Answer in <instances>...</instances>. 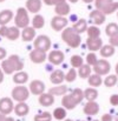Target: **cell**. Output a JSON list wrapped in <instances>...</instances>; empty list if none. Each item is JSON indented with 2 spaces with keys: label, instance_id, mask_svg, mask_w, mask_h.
<instances>
[{
  "label": "cell",
  "instance_id": "obj_1",
  "mask_svg": "<svg viewBox=\"0 0 118 121\" xmlns=\"http://www.w3.org/2000/svg\"><path fill=\"white\" fill-rule=\"evenodd\" d=\"M23 68H24V62L15 54L9 55L6 60L1 62V69L6 74H13V73L20 72Z\"/></svg>",
  "mask_w": 118,
  "mask_h": 121
},
{
  "label": "cell",
  "instance_id": "obj_2",
  "mask_svg": "<svg viewBox=\"0 0 118 121\" xmlns=\"http://www.w3.org/2000/svg\"><path fill=\"white\" fill-rule=\"evenodd\" d=\"M61 39L71 48H77V47H79L80 46V42H81L80 34H78L72 27H67V28H65L63 31Z\"/></svg>",
  "mask_w": 118,
  "mask_h": 121
},
{
  "label": "cell",
  "instance_id": "obj_3",
  "mask_svg": "<svg viewBox=\"0 0 118 121\" xmlns=\"http://www.w3.org/2000/svg\"><path fill=\"white\" fill-rule=\"evenodd\" d=\"M14 22H15V26L18 28H26L28 27V24H30V17H28V12L26 11V8L24 7H20L18 8L17 11V15L14 18Z\"/></svg>",
  "mask_w": 118,
  "mask_h": 121
},
{
  "label": "cell",
  "instance_id": "obj_4",
  "mask_svg": "<svg viewBox=\"0 0 118 121\" xmlns=\"http://www.w3.org/2000/svg\"><path fill=\"white\" fill-rule=\"evenodd\" d=\"M30 96V89L23 85L17 86L12 89V99L17 102H25Z\"/></svg>",
  "mask_w": 118,
  "mask_h": 121
},
{
  "label": "cell",
  "instance_id": "obj_5",
  "mask_svg": "<svg viewBox=\"0 0 118 121\" xmlns=\"http://www.w3.org/2000/svg\"><path fill=\"white\" fill-rule=\"evenodd\" d=\"M111 69V65L108 60L105 59H100L96 62V65L93 66V71H94V74H98V75H106L109 74Z\"/></svg>",
  "mask_w": 118,
  "mask_h": 121
},
{
  "label": "cell",
  "instance_id": "obj_6",
  "mask_svg": "<svg viewBox=\"0 0 118 121\" xmlns=\"http://www.w3.org/2000/svg\"><path fill=\"white\" fill-rule=\"evenodd\" d=\"M34 48L42 52H47L51 48V40L47 35H39L34 40Z\"/></svg>",
  "mask_w": 118,
  "mask_h": 121
},
{
  "label": "cell",
  "instance_id": "obj_7",
  "mask_svg": "<svg viewBox=\"0 0 118 121\" xmlns=\"http://www.w3.org/2000/svg\"><path fill=\"white\" fill-rule=\"evenodd\" d=\"M12 111H14L13 100L9 98L0 99V113L4 115H8L9 113H12Z\"/></svg>",
  "mask_w": 118,
  "mask_h": 121
},
{
  "label": "cell",
  "instance_id": "obj_8",
  "mask_svg": "<svg viewBox=\"0 0 118 121\" xmlns=\"http://www.w3.org/2000/svg\"><path fill=\"white\" fill-rule=\"evenodd\" d=\"M64 53L61 51H51L50 54L47 55V60L54 65V66H58V65H61L64 62Z\"/></svg>",
  "mask_w": 118,
  "mask_h": 121
},
{
  "label": "cell",
  "instance_id": "obj_9",
  "mask_svg": "<svg viewBox=\"0 0 118 121\" xmlns=\"http://www.w3.org/2000/svg\"><path fill=\"white\" fill-rule=\"evenodd\" d=\"M66 25H67V19L64 18V17L57 15V17L52 18V20H51V27H52L54 31H57V32L64 30V28L66 27Z\"/></svg>",
  "mask_w": 118,
  "mask_h": 121
},
{
  "label": "cell",
  "instance_id": "obj_10",
  "mask_svg": "<svg viewBox=\"0 0 118 121\" xmlns=\"http://www.w3.org/2000/svg\"><path fill=\"white\" fill-rule=\"evenodd\" d=\"M30 59L33 64H42L46 59H47V55H46V52H42L40 49H33L31 53H30Z\"/></svg>",
  "mask_w": 118,
  "mask_h": 121
},
{
  "label": "cell",
  "instance_id": "obj_11",
  "mask_svg": "<svg viewBox=\"0 0 118 121\" xmlns=\"http://www.w3.org/2000/svg\"><path fill=\"white\" fill-rule=\"evenodd\" d=\"M30 92L34 95H41L45 91V83L40 80H33L30 83Z\"/></svg>",
  "mask_w": 118,
  "mask_h": 121
},
{
  "label": "cell",
  "instance_id": "obj_12",
  "mask_svg": "<svg viewBox=\"0 0 118 121\" xmlns=\"http://www.w3.org/2000/svg\"><path fill=\"white\" fill-rule=\"evenodd\" d=\"M90 19L92 20L93 24L96 25H102L105 22V19H106V15L102 12V11H98V9H94L90 13Z\"/></svg>",
  "mask_w": 118,
  "mask_h": 121
},
{
  "label": "cell",
  "instance_id": "obj_13",
  "mask_svg": "<svg viewBox=\"0 0 118 121\" xmlns=\"http://www.w3.org/2000/svg\"><path fill=\"white\" fill-rule=\"evenodd\" d=\"M83 111L86 115H96L99 112V105L96 101H87Z\"/></svg>",
  "mask_w": 118,
  "mask_h": 121
},
{
  "label": "cell",
  "instance_id": "obj_14",
  "mask_svg": "<svg viewBox=\"0 0 118 121\" xmlns=\"http://www.w3.org/2000/svg\"><path fill=\"white\" fill-rule=\"evenodd\" d=\"M86 46L87 48L91 51V52H96V51H100V48L103 47V40L100 38H97V39H91V38H87L86 40Z\"/></svg>",
  "mask_w": 118,
  "mask_h": 121
},
{
  "label": "cell",
  "instance_id": "obj_15",
  "mask_svg": "<svg viewBox=\"0 0 118 121\" xmlns=\"http://www.w3.org/2000/svg\"><path fill=\"white\" fill-rule=\"evenodd\" d=\"M28 112H30V107L26 102H18L14 106V113L18 117H25L28 114Z\"/></svg>",
  "mask_w": 118,
  "mask_h": 121
},
{
  "label": "cell",
  "instance_id": "obj_16",
  "mask_svg": "<svg viewBox=\"0 0 118 121\" xmlns=\"http://www.w3.org/2000/svg\"><path fill=\"white\" fill-rule=\"evenodd\" d=\"M50 80L53 85H61V82L65 80V74L63 71L60 69H56L54 72L51 73V77H50Z\"/></svg>",
  "mask_w": 118,
  "mask_h": 121
},
{
  "label": "cell",
  "instance_id": "obj_17",
  "mask_svg": "<svg viewBox=\"0 0 118 121\" xmlns=\"http://www.w3.org/2000/svg\"><path fill=\"white\" fill-rule=\"evenodd\" d=\"M39 104L44 107H50L54 104V96L50 93H42L39 95Z\"/></svg>",
  "mask_w": 118,
  "mask_h": 121
},
{
  "label": "cell",
  "instance_id": "obj_18",
  "mask_svg": "<svg viewBox=\"0 0 118 121\" xmlns=\"http://www.w3.org/2000/svg\"><path fill=\"white\" fill-rule=\"evenodd\" d=\"M61 105L64 106L65 109H75L78 104L75 101V99L71 96V94H67V95H64V96H63V99H61Z\"/></svg>",
  "mask_w": 118,
  "mask_h": 121
},
{
  "label": "cell",
  "instance_id": "obj_19",
  "mask_svg": "<svg viewBox=\"0 0 118 121\" xmlns=\"http://www.w3.org/2000/svg\"><path fill=\"white\" fill-rule=\"evenodd\" d=\"M26 8L31 13H38L41 9V0H27Z\"/></svg>",
  "mask_w": 118,
  "mask_h": 121
},
{
  "label": "cell",
  "instance_id": "obj_20",
  "mask_svg": "<svg viewBox=\"0 0 118 121\" xmlns=\"http://www.w3.org/2000/svg\"><path fill=\"white\" fill-rule=\"evenodd\" d=\"M13 19V12L11 9H4L0 12V25L6 26Z\"/></svg>",
  "mask_w": 118,
  "mask_h": 121
},
{
  "label": "cell",
  "instance_id": "obj_21",
  "mask_svg": "<svg viewBox=\"0 0 118 121\" xmlns=\"http://www.w3.org/2000/svg\"><path fill=\"white\" fill-rule=\"evenodd\" d=\"M27 80H28V74L26 72L20 71V72L14 73V75H13V82L17 83V85H19V86L20 85H24Z\"/></svg>",
  "mask_w": 118,
  "mask_h": 121
},
{
  "label": "cell",
  "instance_id": "obj_22",
  "mask_svg": "<svg viewBox=\"0 0 118 121\" xmlns=\"http://www.w3.org/2000/svg\"><path fill=\"white\" fill-rule=\"evenodd\" d=\"M34 37H36V31H34L33 27H26L21 32V38H23V40L26 41V42L27 41H32L34 39Z\"/></svg>",
  "mask_w": 118,
  "mask_h": 121
},
{
  "label": "cell",
  "instance_id": "obj_23",
  "mask_svg": "<svg viewBox=\"0 0 118 121\" xmlns=\"http://www.w3.org/2000/svg\"><path fill=\"white\" fill-rule=\"evenodd\" d=\"M54 11H56L57 15H59V17H65V15H67V14L70 13L71 8H70V5H69L67 2H64V4L57 5Z\"/></svg>",
  "mask_w": 118,
  "mask_h": 121
},
{
  "label": "cell",
  "instance_id": "obj_24",
  "mask_svg": "<svg viewBox=\"0 0 118 121\" xmlns=\"http://www.w3.org/2000/svg\"><path fill=\"white\" fill-rule=\"evenodd\" d=\"M67 92V86L65 85H57L56 87H52L48 93L52 94L53 96H59V95H65V93Z\"/></svg>",
  "mask_w": 118,
  "mask_h": 121
},
{
  "label": "cell",
  "instance_id": "obj_25",
  "mask_svg": "<svg viewBox=\"0 0 118 121\" xmlns=\"http://www.w3.org/2000/svg\"><path fill=\"white\" fill-rule=\"evenodd\" d=\"M98 98V91L93 87L86 88L84 91V99H86L87 101H94Z\"/></svg>",
  "mask_w": 118,
  "mask_h": 121
},
{
  "label": "cell",
  "instance_id": "obj_26",
  "mask_svg": "<svg viewBox=\"0 0 118 121\" xmlns=\"http://www.w3.org/2000/svg\"><path fill=\"white\" fill-rule=\"evenodd\" d=\"M19 35H20V31H19V28L17 26H14V27H8L5 38H7L8 40L13 41V40H17L19 38Z\"/></svg>",
  "mask_w": 118,
  "mask_h": 121
},
{
  "label": "cell",
  "instance_id": "obj_27",
  "mask_svg": "<svg viewBox=\"0 0 118 121\" xmlns=\"http://www.w3.org/2000/svg\"><path fill=\"white\" fill-rule=\"evenodd\" d=\"M72 28H73L78 34L86 32V31H87V24H86V20H84V19H79L78 21L72 26Z\"/></svg>",
  "mask_w": 118,
  "mask_h": 121
},
{
  "label": "cell",
  "instance_id": "obj_28",
  "mask_svg": "<svg viewBox=\"0 0 118 121\" xmlns=\"http://www.w3.org/2000/svg\"><path fill=\"white\" fill-rule=\"evenodd\" d=\"M100 55L103 56V58H110V56H112L113 54H115V47L113 46H111L110 43L109 45H104L102 48H100Z\"/></svg>",
  "mask_w": 118,
  "mask_h": 121
},
{
  "label": "cell",
  "instance_id": "obj_29",
  "mask_svg": "<svg viewBox=\"0 0 118 121\" xmlns=\"http://www.w3.org/2000/svg\"><path fill=\"white\" fill-rule=\"evenodd\" d=\"M87 81H89V85L91 87H99L102 83H103V80H102V77L98 75V74H91L89 78H87Z\"/></svg>",
  "mask_w": 118,
  "mask_h": 121
},
{
  "label": "cell",
  "instance_id": "obj_30",
  "mask_svg": "<svg viewBox=\"0 0 118 121\" xmlns=\"http://www.w3.org/2000/svg\"><path fill=\"white\" fill-rule=\"evenodd\" d=\"M32 25H33V28H34V30L42 28L44 25H45V19H44V17L40 15V14H36L34 18L32 19Z\"/></svg>",
  "mask_w": 118,
  "mask_h": 121
},
{
  "label": "cell",
  "instance_id": "obj_31",
  "mask_svg": "<svg viewBox=\"0 0 118 121\" xmlns=\"http://www.w3.org/2000/svg\"><path fill=\"white\" fill-rule=\"evenodd\" d=\"M91 66H89L87 64L86 65H83L78 71V75L81 79H87L90 75H91Z\"/></svg>",
  "mask_w": 118,
  "mask_h": 121
},
{
  "label": "cell",
  "instance_id": "obj_32",
  "mask_svg": "<svg viewBox=\"0 0 118 121\" xmlns=\"http://www.w3.org/2000/svg\"><path fill=\"white\" fill-rule=\"evenodd\" d=\"M105 33H106V35H108L109 38L116 35V34L118 33V25L117 24H115V22L109 24V25L106 26V28H105Z\"/></svg>",
  "mask_w": 118,
  "mask_h": 121
},
{
  "label": "cell",
  "instance_id": "obj_33",
  "mask_svg": "<svg viewBox=\"0 0 118 121\" xmlns=\"http://www.w3.org/2000/svg\"><path fill=\"white\" fill-rule=\"evenodd\" d=\"M52 117L54 119H57V120H64L65 117H66V109L64 107H58V108H56L53 111Z\"/></svg>",
  "mask_w": 118,
  "mask_h": 121
},
{
  "label": "cell",
  "instance_id": "obj_34",
  "mask_svg": "<svg viewBox=\"0 0 118 121\" xmlns=\"http://www.w3.org/2000/svg\"><path fill=\"white\" fill-rule=\"evenodd\" d=\"M86 33H87L89 38H91V39H97V38H99V35H100V30H99L97 26H91V27H87Z\"/></svg>",
  "mask_w": 118,
  "mask_h": 121
},
{
  "label": "cell",
  "instance_id": "obj_35",
  "mask_svg": "<svg viewBox=\"0 0 118 121\" xmlns=\"http://www.w3.org/2000/svg\"><path fill=\"white\" fill-rule=\"evenodd\" d=\"M117 83H118V77L116 74L108 75V77L105 78V80H104V85H105L106 87H109V88L113 87V86L117 85Z\"/></svg>",
  "mask_w": 118,
  "mask_h": 121
},
{
  "label": "cell",
  "instance_id": "obj_36",
  "mask_svg": "<svg viewBox=\"0 0 118 121\" xmlns=\"http://www.w3.org/2000/svg\"><path fill=\"white\" fill-rule=\"evenodd\" d=\"M71 96L75 99V101H76L77 104H80V102L83 101V99H84V92H83L80 88H76V89H73V92L71 93Z\"/></svg>",
  "mask_w": 118,
  "mask_h": 121
},
{
  "label": "cell",
  "instance_id": "obj_37",
  "mask_svg": "<svg viewBox=\"0 0 118 121\" xmlns=\"http://www.w3.org/2000/svg\"><path fill=\"white\" fill-rule=\"evenodd\" d=\"M118 11V2L117 1H113V2H111L110 5H108L102 12L105 14V15H108V14H112L113 12H116Z\"/></svg>",
  "mask_w": 118,
  "mask_h": 121
},
{
  "label": "cell",
  "instance_id": "obj_38",
  "mask_svg": "<svg viewBox=\"0 0 118 121\" xmlns=\"http://www.w3.org/2000/svg\"><path fill=\"white\" fill-rule=\"evenodd\" d=\"M111 2H113V0H94V6H96V9L103 11Z\"/></svg>",
  "mask_w": 118,
  "mask_h": 121
},
{
  "label": "cell",
  "instance_id": "obj_39",
  "mask_svg": "<svg viewBox=\"0 0 118 121\" xmlns=\"http://www.w3.org/2000/svg\"><path fill=\"white\" fill-rule=\"evenodd\" d=\"M71 65H72V68H80L84 65L83 58L80 55H73L71 58Z\"/></svg>",
  "mask_w": 118,
  "mask_h": 121
},
{
  "label": "cell",
  "instance_id": "obj_40",
  "mask_svg": "<svg viewBox=\"0 0 118 121\" xmlns=\"http://www.w3.org/2000/svg\"><path fill=\"white\" fill-rule=\"evenodd\" d=\"M52 114L48 113V112H44V113H40L38 115L34 117V121H52Z\"/></svg>",
  "mask_w": 118,
  "mask_h": 121
},
{
  "label": "cell",
  "instance_id": "obj_41",
  "mask_svg": "<svg viewBox=\"0 0 118 121\" xmlns=\"http://www.w3.org/2000/svg\"><path fill=\"white\" fill-rule=\"evenodd\" d=\"M97 61H98L97 55H96L93 52H91V53H89V54L86 55V64H87L89 66H92V67H93Z\"/></svg>",
  "mask_w": 118,
  "mask_h": 121
},
{
  "label": "cell",
  "instance_id": "obj_42",
  "mask_svg": "<svg viewBox=\"0 0 118 121\" xmlns=\"http://www.w3.org/2000/svg\"><path fill=\"white\" fill-rule=\"evenodd\" d=\"M76 78H77V72H76L75 68H71L65 74V80L67 81V82H73V81L76 80Z\"/></svg>",
  "mask_w": 118,
  "mask_h": 121
},
{
  "label": "cell",
  "instance_id": "obj_43",
  "mask_svg": "<svg viewBox=\"0 0 118 121\" xmlns=\"http://www.w3.org/2000/svg\"><path fill=\"white\" fill-rule=\"evenodd\" d=\"M102 121H118V117L112 114H104L102 117Z\"/></svg>",
  "mask_w": 118,
  "mask_h": 121
},
{
  "label": "cell",
  "instance_id": "obj_44",
  "mask_svg": "<svg viewBox=\"0 0 118 121\" xmlns=\"http://www.w3.org/2000/svg\"><path fill=\"white\" fill-rule=\"evenodd\" d=\"M109 41H110V45H111V46H113V47H118V33L116 34V35L111 37Z\"/></svg>",
  "mask_w": 118,
  "mask_h": 121
},
{
  "label": "cell",
  "instance_id": "obj_45",
  "mask_svg": "<svg viewBox=\"0 0 118 121\" xmlns=\"http://www.w3.org/2000/svg\"><path fill=\"white\" fill-rule=\"evenodd\" d=\"M110 104L112 106H118V94H112L110 96Z\"/></svg>",
  "mask_w": 118,
  "mask_h": 121
},
{
  "label": "cell",
  "instance_id": "obj_46",
  "mask_svg": "<svg viewBox=\"0 0 118 121\" xmlns=\"http://www.w3.org/2000/svg\"><path fill=\"white\" fill-rule=\"evenodd\" d=\"M7 30H8V28H7L6 26H1V27H0V35H1V37H6Z\"/></svg>",
  "mask_w": 118,
  "mask_h": 121
},
{
  "label": "cell",
  "instance_id": "obj_47",
  "mask_svg": "<svg viewBox=\"0 0 118 121\" xmlns=\"http://www.w3.org/2000/svg\"><path fill=\"white\" fill-rule=\"evenodd\" d=\"M5 58H6V51H5V48L0 47V60H2Z\"/></svg>",
  "mask_w": 118,
  "mask_h": 121
},
{
  "label": "cell",
  "instance_id": "obj_48",
  "mask_svg": "<svg viewBox=\"0 0 118 121\" xmlns=\"http://www.w3.org/2000/svg\"><path fill=\"white\" fill-rule=\"evenodd\" d=\"M66 2V0H53V5L57 6V5H60V4H64Z\"/></svg>",
  "mask_w": 118,
  "mask_h": 121
},
{
  "label": "cell",
  "instance_id": "obj_49",
  "mask_svg": "<svg viewBox=\"0 0 118 121\" xmlns=\"http://www.w3.org/2000/svg\"><path fill=\"white\" fill-rule=\"evenodd\" d=\"M44 2H45V5H47V6L53 5V0H44Z\"/></svg>",
  "mask_w": 118,
  "mask_h": 121
},
{
  "label": "cell",
  "instance_id": "obj_50",
  "mask_svg": "<svg viewBox=\"0 0 118 121\" xmlns=\"http://www.w3.org/2000/svg\"><path fill=\"white\" fill-rule=\"evenodd\" d=\"M4 81V72H2V69L0 68V83Z\"/></svg>",
  "mask_w": 118,
  "mask_h": 121
},
{
  "label": "cell",
  "instance_id": "obj_51",
  "mask_svg": "<svg viewBox=\"0 0 118 121\" xmlns=\"http://www.w3.org/2000/svg\"><path fill=\"white\" fill-rule=\"evenodd\" d=\"M5 121H15L13 118H11V117H7V118H5Z\"/></svg>",
  "mask_w": 118,
  "mask_h": 121
},
{
  "label": "cell",
  "instance_id": "obj_52",
  "mask_svg": "<svg viewBox=\"0 0 118 121\" xmlns=\"http://www.w3.org/2000/svg\"><path fill=\"white\" fill-rule=\"evenodd\" d=\"M0 121H5V115L0 113Z\"/></svg>",
  "mask_w": 118,
  "mask_h": 121
},
{
  "label": "cell",
  "instance_id": "obj_53",
  "mask_svg": "<svg viewBox=\"0 0 118 121\" xmlns=\"http://www.w3.org/2000/svg\"><path fill=\"white\" fill-rule=\"evenodd\" d=\"M84 2H86V4H90V2H92V1H94V0H83Z\"/></svg>",
  "mask_w": 118,
  "mask_h": 121
},
{
  "label": "cell",
  "instance_id": "obj_54",
  "mask_svg": "<svg viewBox=\"0 0 118 121\" xmlns=\"http://www.w3.org/2000/svg\"><path fill=\"white\" fill-rule=\"evenodd\" d=\"M115 69H116V75L118 77V62H117V65H116V68Z\"/></svg>",
  "mask_w": 118,
  "mask_h": 121
},
{
  "label": "cell",
  "instance_id": "obj_55",
  "mask_svg": "<svg viewBox=\"0 0 118 121\" xmlns=\"http://www.w3.org/2000/svg\"><path fill=\"white\" fill-rule=\"evenodd\" d=\"M69 1H70V2H73V4H76L78 0H69Z\"/></svg>",
  "mask_w": 118,
  "mask_h": 121
},
{
  "label": "cell",
  "instance_id": "obj_56",
  "mask_svg": "<svg viewBox=\"0 0 118 121\" xmlns=\"http://www.w3.org/2000/svg\"><path fill=\"white\" fill-rule=\"evenodd\" d=\"M65 121H73V120H71V119H66Z\"/></svg>",
  "mask_w": 118,
  "mask_h": 121
},
{
  "label": "cell",
  "instance_id": "obj_57",
  "mask_svg": "<svg viewBox=\"0 0 118 121\" xmlns=\"http://www.w3.org/2000/svg\"><path fill=\"white\" fill-rule=\"evenodd\" d=\"M4 1H5V0H0V2H4Z\"/></svg>",
  "mask_w": 118,
  "mask_h": 121
},
{
  "label": "cell",
  "instance_id": "obj_58",
  "mask_svg": "<svg viewBox=\"0 0 118 121\" xmlns=\"http://www.w3.org/2000/svg\"><path fill=\"white\" fill-rule=\"evenodd\" d=\"M117 18H118V11H117Z\"/></svg>",
  "mask_w": 118,
  "mask_h": 121
},
{
  "label": "cell",
  "instance_id": "obj_59",
  "mask_svg": "<svg viewBox=\"0 0 118 121\" xmlns=\"http://www.w3.org/2000/svg\"><path fill=\"white\" fill-rule=\"evenodd\" d=\"M93 121H99V120H93Z\"/></svg>",
  "mask_w": 118,
  "mask_h": 121
},
{
  "label": "cell",
  "instance_id": "obj_60",
  "mask_svg": "<svg viewBox=\"0 0 118 121\" xmlns=\"http://www.w3.org/2000/svg\"><path fill=\"white\" fill-rule=\"evenodd\" d=\"M117 85H118V83H117Z\"/></svg>",
  "mask_w": 118,
  "mask_h": 121
}]
</instances>
